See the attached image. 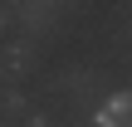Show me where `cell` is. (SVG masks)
I'll return each mask as SVG.
<instances>
[{
    "label": "cell",
    "mask_w": 132,
    "mask_h": 127,
    "mask_svg": "<svg viewBox=\"0 0 132 127\" xmlns=\"http://www.w3.org/2000/svg\"><path fill=\"white\" fill-rule=\"evenodd\" d=\"M5 83H10V78H5V73H0V88H5Z\"/></svg>",
    "instance_id": "8"
},
{
    "label": "cell",
    "mask_w": 132,
    "mask_h": 127,
    "mask_svg": "<svg viewBox=\"0 0 132 127\" xmlns=\"http://www.w3.org/2000/svg\"><path fill=\"white\" fill-rule=\"evenodd\" d=\"M59 88H64L69 98L88 103V113H93V108H98V98H103V73H98V69H78V64H73V69H64V73H59Z\"/></svg>",
    "instance_id": "3"
},
{
    "label": "cell",
    "mask_w": 132,
    "mask_h": 127,
    "mask_svg": "<svg viewBox=\"0 0 132 127\" xmlns=\"http://www.w3.org/2000/svg\"><path fill=\"white\" fill-rule=\"evenodd\" d=\"M24 113H34L29 98H24V88H20V83H5V88H0V117L10 122V117H24Z\"/></svg>",
    "instance_id": "5"
},
{
    "label": "cell",
    "mask_w": 132,
    "mask_h": 127,
    "mask_svg": "<svg viewBox=\"0 0 132 127\" xmlns=\"http://www.w3.org/2000/svg\"><path fill=\"white\" fill-rule=\"evenodd\" d=\"M24 127H59V122H49L44 113H24Z\"/></svg>",
    "instance_id": "6"
},
{
    "label": "cell",
    "mask_w": 132,
    "mask_h": 127,
    "mask_svg": "<svg viewBox=\"0 0 132 127\" xmlns=\"http://www.w3.org/2000/svg\"><path fill=\"white\" fill-rule=\"evenodd\" d=\"M93 127H132V88H113L98 98Z\"/></svg>",
    "instance_id": "4"
},
{
    "label": "cell",
    "mask_w": 132,
    "mask_h": 127,
    "mask_svg": "<svg viewBox=\"0 0 132 127\" xmlns=\"http://www.w3.org/2000/svg\"><path fill=\"white\" fill-rule=\"evenodd\" d=\"M15 24L24 29V39H44V34H54L59 29V5H49V0H20L15 5Z\"/></svg>",
    "instance_id": "1"
},
{
    "label": "cell",
    "mask_w": 132,
    "mask_h": 127,
    "mask_svg": "<svg viewBox=\"0 0 132 127\" xmlns=\"http://www.w3.org/2000/svg\"><path fill=\"white\" fill-rule=\"evenodd\" d=\"M34 69H39V44H34V39H10V44H0V73H5L10 83L29 78Z\"/></svg>",
    "instance_id": "2"
},
{
    "label": "cell",
    "mask_w": 132,
    "mask_h": 127,
    "mask_svg": "<svg viewBox=\"0 0 132 127\" xmlns=\"http://www.w3.org/2000/svg\"><path fill=\"white\" fill-rule=\"evenodd\" d=\"M10 24H15V10H10V5H5V0H0V34H5V29H10Z\"/></svg>",
    "instance_id": "7"
},
{
    "label": "cell",
    "mask_w": 132,
    "mask_h": 127,
    "mask_svg": "<svg viewBox=\"0 0 132 127\" xmlns=\"http://www.w3.org/2000/svg\"><path fill=\"white\" fill-rule=\"evenodd\" d=\"M0 127H10V122H5V117H0Z\"/></svg>",
    "instance_id": "9"
},
{
    "label": "cell",
    "mask_w": 132,
    "mask_h": 127,
    "mask_svg": "<svg viewBox=\"0 0 132 127\" xmlns=\"http://www.w3.org/2000/svg\"><path fill=\"white\" fill-rule=\"evenodd\" d=\"M49 5H59V0H49Z\"/></svg>",
    "instance_id": "10"
}]
</instances>
